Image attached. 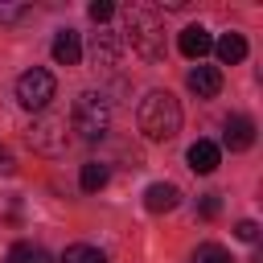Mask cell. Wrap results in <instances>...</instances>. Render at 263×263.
Returning a JSON list of instances; mask_svg holds the SVG:
<instances>
[{
    "instance_id": "obj_13",
    "label": "cell",
    "mask_w": 263,
    "mask_h": 263,
    "mask_svg": "<svg viewBox=\"0 0 263 263\" xmlns=\"http://www.w3.org/2000/svg\"><path fill=\"white\" fill-rule=\"evenodd\" d=\"M90 58H95V66H115V58H119L115 33H95L90 37Z\"/></svg>"
},
{
    "instance_id": "obj_4",
    "label": "cell",
    "mask_w": 263,
    "mask_h": 263,
    "mask_svg": "<svg viewBox=\"0 0 263 263\" xmlns=\"http://www.w3.org/2000/svg\"><path fill=\"white\" fill-rule=\"evenodd\" d=\"M53 95H58V82H53V74L41 70V66H33V70H25V74L16 78V103H21L25 111H45Z\"/></svg>"
},
{
    "instance_id": "obj_3",
    "label": "cell",
    "mask_w": 263,
    "mask_h": 263,
    "mask_svg": "<svg viewBox=\"0 0 263 263\" xmlns=\"http://www.w3.org/2000/svg\"><path fill=\"white\" fill-rule=\"evenodd\" d=\"M111 127V107L103 95L86 90L74 99V111H70V132H78V140H103Z\"/></svg>"
},
{
    "instance_id": "obj_1",
    "label": "cell",
    "mask_w": 263,
    "mask_h": 263,
    "mask_svg": "<svg viewBox=\"0 0 263 263\" xmlns=\"http://www.w3.org/2000/svg\"><path fill=\"white\" fill-rule=\"evenodd\" d=\"M140 132L148 136V140H173L177 132H181V103L168 95V90H148L144 95V103H140Z\"/></svg>"
},
{
    "instance_id": "obj_18",
    "label": "cell",
    "mask_w": 263,
    "mask_h": 263,
    "mask_svg": "<svg viewBox=\"0 0 263 263\" xmlns=\"http://www.w3.org/2000/svg\"><path fill=\"white\" fill-rule=\"evenodd\" d=\"M25 16H29V4H4L0 0V25H16Z\"/></svg>"
},
{
    "instance_id": "obj_7",
    "label": "cell",
    "mask_w": 263,
    "mask_h": 263,
    "mask_svg": "<svg viewBox=\"0 0 263 263\" xmlns=\"http://www.w3.org/2000/svg\"><path fill=\"white\" fill-rule=\"evenodd\" d=\"M222 144H226L230 152H247V148L255 144V123H251L247 115H230V119H226V132H222Z\"/></svg>"
},
{
    "instance_id": "obj_22",
    "label": "cell",
    "mask_w": 263,
    "mask_h": 263,
    "mask_svg": "<svg viewBox=\"0 0 263 263\" xmlns=\"http://www.w3.org/2000/svg\"><path fill=\"white\" fill-rule=\"evenodd\" d=\"M0 173H4V177H8V173H16V156H12L4 144H0Z\"/></svg>"
},
{
    "instance_id": "obj_2",
    "label": "cell",
    "mask_w": 263,
    "mask_h": 263,
    "mask_svg": "<svg viewBox=\"0 0 263 263\" xmlns=\"http://www.w3.org/2000/svg\"><path fill=\"white\" fill-rule=\"evenodd\" d=\"M123 33H127L132 49H136L144 62H160V58H164V25H160V16H156L152 8H144V4L127 8Z\"/></svg>"
},
{
    "instance_id": "obj_17",
    "label": "cell",
    "mask_w": 263,
    "mask_h": 263,
    "mask_svg": "<svg viewBox=\"0 0 263 263\" xmlns=\"http://www.w3.org/2000/svg\"><path fill=\"white\" fill-rule=\"evenodd\" d=\"M193 263H230V255H226L218 242H201V247L193 251Z\"/></svg>"
},
{
    "instance_id": "obj_16",
    "label": "cell",
    "mask_w": 263,
    "mask_h": 263,
    "mask_svg": "<svg viewBox=\"0 0 263 263\" xmlns=\"http://www.w3.org/2000/svg\"><path fill=\"white\" fill-rule=\"evenodd\" d=\"M62 263H107V255H103L99 247H86V242H78V247H70V251L62 255Z\"/></svg>"
},
{
    "instance_id": "obj_8",
    "label": "cell",
    "mask_w": 263,
    "mask_h": 263,
    "mask_svg": "<svg viewBox=\"0 0 263 263\" xmlns=\"http://www.w3.org/2000/svg\"><path fill=\"white\" fill-rule=\"evenodd\" d=\"M185 82H189V90H193L197 99H214V95L222 90V70H218V66H193Z\"/></svg>"
},
{
    "instance_id": "obj_21",
    "label": "cell",
    "mask_w": 263,
    "mask_h": 263,
    "mask_svg": "<svg viewBox=\"0 0 263 263\" xmlns=\"http://www.w3.org/2000/svg\"><path fill=\"white\" fill-rule=\"evenodd\" d=\"M234 234H238L242 242H255V238H259V226H255V222L247 218V222H238V226H234Z\"/></svg>"
},
{
    "instance_id": "obj_12",
    "label": "cell",
    "mask_w": 263,
    "mask_h": 263,
    "mask_svg": "<svg viewBox=\"0 0 263 263\" xmlns=\"http://www.w3.org/2000/svg\"><path fill=\"white\" fill-rule=\"evenodd\" d=\"M214 53H218L222 66H238V62L247 58V37H242V33H222V37L214 41Z\"/></svg>"
},
{
    "instance_id": "obj_19",
    "label": "cell",
    "mask_w": 263,
    "mask_h": 263,
    "mask_svg": "<svg viewBox=\"0 0 263 263\" xmlns=\"http://www.w3.org/2000/svg\"><path fill=\"white\" fill-rule=\"evenodd\" d=\"M86 12H90V21H95V25H103V21H111V16H115V4H111V0H90V8H86Z\"/></svg>"
},
{
    "instance_id": "obj_15",
    "label": "cell",
    "mask_w": 263,
    "mask_h": 263,
    "mask_svg": "<svg viewBox=\"0 0 263 263\" xmlns=\"http://www.w3.org/2000/svg\"><path fill=\"white\" fill-rule=\"evenodd\" d=\"M8 263H49V255L41 247H33V242H16L8 251Z\"/></svg>"
},
{
    "instance_id": "obj_14",
    "label": "cell",
    "mask_w": 263,
    "mask_h": 263,
    "mask_svg": "<svg viewBox=\"0 0 263 263\" xmlns=\"http://www.w3.org/2000/svg\"><path fill=\"white\" fill-rule=\"evenodd\" d=\"M107 177H111V168H107L103 160H86V164H82V177H78V185H82L86 193H99V189L107 185Z\"/></svg>"
},
{
    "instance_id": "obj_10",
    "label": "cell",
    "mask_w": 263,
    "mask_h": 263,
    "mask_svg": "<svg viewBox=\"0 0 263 263\" xmlns=\"http://www.w3.org/2000/svg\"><path fill=\"white\" fill-rule=\"evenodd\" d=\"M185 160H189V168H193V173H214V168H218V160H222V148H218L214 140H197V144H189Z\"/></svg>"
},
{
    "instance_id": "obj_6",
    "label": "cell",
    "mask_w": 263,
    "mask_h": 263,
    "mask_svg": "<svg viewBox=\"0 0 263 263\" xmlns=\"http://www.w3.org/2000/svg\"><path fill=\"white\" fill-rule=\"evenodd\" d=\"M177 49H181L189 62H201V58L214 49V37H210V29H205V25H185V29H181V37H177Z\"/></svg>"
},
{
    "instance_id": "obj_20",
    "label": "cell",
    "mask_w": 263,
    "mask_h": 263,
    "mask_svg": "<svg viewBox=\"0 0 263 263\" xmlns=\"http://www.w3.org/2000/svg\"><path fill=\"white\" fill-rule=\"evenodd\" d=\"M218 210H222V201H218V193H205V197L197 201V214H201V218H218Z\"/></svg>"
},
{
    "instance_id": "obj_5",
    "label": "cell",
    "mask_w": 263,
    "mask_h": 263,
    "mask_svg": "<svg viewBox=\"0 0 263 263\" xmlns=\"http://www.w3.org/2000/svg\"><path fill=\"white\" fill-rule=\"evenodd\" d=\"M29 148H33V152H41V156H62V152L70 148L66 119H53V115L37 119V123L29 127Z\"/></svg>"
},
{
    "instance_id": "obj_11",
    "label": "cell",
    "mask_w": 263,
    "mask_h": 263,
    "mask_svg": "<svg viewBox=\"0 0 263 263\" xmlns=\"http://www.w3.org/2000/svg\"><path fill=\"white\" fill-rule=\"evenodd\" d=\"M53 62L58 66H78L82 62V41H78L74 29H58V37H53Z\"/></svg>"
},
{
    "instance_id": "obj_9",
    "label": "cell",
    "mask_w": 263,
    "mask_h": 263,
    "mask_svg": "<svg viewBox=\"0 0 263 263\" xmlns=\"http://www.w3.org/2000/svg\"><path fill=\"white\" fill-rule=\"evenodd\" d=\"M177 201H181V189L173 181H156V185L144 189V205L152 214H168V210H177Z\"/></svg>"
}]
</instances>
